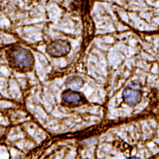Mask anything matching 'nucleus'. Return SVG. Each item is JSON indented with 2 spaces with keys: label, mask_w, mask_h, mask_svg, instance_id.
<instances>
[{
  "label": "nucleus",
  "mask_w": 159,
  "mask_h": 159,
  "mask_svg": "<svg viewBox=\"0 0 159 159\" xmlns=\"http://www.w3.org/2000/svg\"><path fill=\"white\" fill-rule=\"evenodd\" d=\"M7 56L10 64L13 67L20 70L30 69L34 62L31 52L22 47H16L10 50Z\"/></svg>",
  "instance_id": "f257e3e1"
},
{
  "label": "nucleus",
  "mask_w": 159,
  "mask_h": 159,
  "mask_svg": "<svg viewBox=\"0 0 159 159\" xmlns=\"http://www.w3.org/2000/svg\"><path fill=\"white\" fill-rule=\"evenodd\" d=\"M139 89V83L133 82L124 90L123 99L124 102L130 107H134L141 101V94Z\"/></svg>",
  "instance_id": "f03ea898"
},
{
  "label": "nucleus",
  "mask_w": 159,
  "mask_h": 159,
  "mask_svg": "<svg viewBox=\"0 0 159 159\" xmlns=\"http://www.w3.org/2000/svg\"><path fill=\"white\" fill-rule=\"evenodd\" d=\"M71 46L69 42L64 40H57L48 45L47 52L50 56L54 57H61L66 56L70 51Z\"/></svg>",
  "instance_id": "7ed1b4c3"
},
{
  "label": "nucleus",
  "mask_w": 159,
  "mask_h": 159,
  "mask_svg": "<svg viewBox=\"0 0 159 159\" xmlns=\"http://www.w3.org/2000/svg\"><path fill=\"white\" fill-rule=\"evenodd\" d=\"M62 100L68 104L75 105L80 104L83 102V95L81 94L80 92L68 90L63 92Z\"/></svg>",
  "instance_id": "20e7f679"
},
{
  "label": "nucleus",
  "mask_w": 159,
  "mask_h": 159,
  "mask_svg": "<svg viewBox=\"0 0 159 159\" xmlns=\"http://www.w3.org/2000/svg\"><path fill=\"white\" fill-rule=\"evenodd\" d=\"M67 86L73 90H78L82 87L84 85L83 79L79 76L70 77L66 82Z\"/></svg>",
  "instance_id": "39448f33"
}]
</instances>
